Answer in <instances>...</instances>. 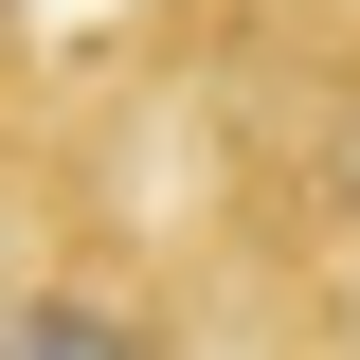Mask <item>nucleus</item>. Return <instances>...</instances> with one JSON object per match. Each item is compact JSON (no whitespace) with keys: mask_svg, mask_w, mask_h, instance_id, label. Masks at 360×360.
<instances>
[{"mask_svg":"<svg viewBox=\"0 0 360 360\" xmlns=\"http://www.w3.org/2000/svg\"><path fill=\"white\" fill-rule=\"evenodd\" d=\"M0 360H162V342H144L127 307H90V288H54V307H18V342H0Z\"/></svg>","mask_w":360,"mask_h":360,"instance_id":"obj_1","label":"nucleus"}]
</instances>
